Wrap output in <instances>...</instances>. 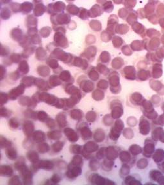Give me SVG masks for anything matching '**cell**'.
<instances>
[{"label": "cell", "instance_id": "cell-1", "mask_svg": "<svg viewBox=\"0 0 164 185\" xmlns=\"http://www.w3.org/2000/svg\"><path fill=\"white\" fill-rule=\"evenodd\" d=\"M65 8V5L63 2H56L54 3L50 4L48 5V13L51 14H53V13H59V12H64V10Z\"/></svg>", "mask_w": 164, "mask_h": 185}, {"label": "cell", "instance_id": "cell-2", "mask_svg": "<svg viewBox=\"0 0 164 185\" xmlns=\"http://www.w3.org/2000/svg\"><path fill=\"white\" fill-rule=\"evenodd\" d=\"M101 7L99 5H95L93 7L91 8V9L89 11V16L91 18H95L97 16H100L101 15V14L103 12V10L101 9L99 10H97Z\"/></svg>", "mask_w": 164, "mask_h": 185}, {"label": "cell", "instance_id": "cell-3", "mask_svg": "<svg viewBox=\"0 0 164 185\" xmlns=\"http://www.w3.org/2000/svg\"><path fill=\"white\" fill-rule=\"evenodd\" d=\"M46 10V8L42 3H38L35 5V9H34V14L35 16H41L45 12V11Z\"/></svg>", "mask_w": 164, "mask_h": 185}, {"label": "cell", "instance_id": "cell-4", "mask_svg": "<svg viewBox=\"0 0 164 185\" xmlns=\"http://www.w3.org/2000/svg\"><path fill=\"white\" fill-rule=\"evenodd\" d=\"M33 4L29 2L23 3L21 5V12L23 14H28L33 9Z\"/></svg>", "mask_w": 164, "mask_h": 185}, {"label": "cell", "instance_id": "cell-5", "mask_svg": "<svg viewBox=\"0 0 164 185\" xmlns=\"http://www.w3.org/2000/svg\"><path fill=\"white\" fill-rule=\"evenodd\" d=\"M81 8L82 10H80V13L79 14L80 18L84 19V20L88 19V16H89V12L87 10L85 9V8Z\"/></svg>", "mask_w": 164, "mask_h": 185}, {"label": "cell", "instance_id": "cell-6", "mask_svg": "<svg viewBox=\"0 0 164 185\" xmlns=\"http://www.w3.org/2000/svg\"><path fill=\"white\" fill-rule=\"evenodd\" d=\"M3 1V0H1V1ZM10 1H11V0H6V1H5V4L8 3H9Z\"/></svg>", "mask_w": 164, "mask_h": 185}, {"label": "cell", "instance_id": "cell-7", "mask_svg": "<svg viewBox=\"0 0 164 185\" xmlns=\"http://www.w3.org/2000/svg\"><path fill=\"white\" fill-rule=\"evenodd\" d=\"M66 1H74V0H66Z\"/></svg>", "mask_w": 164, "mask_h": 185}, {"label": "cell", "instance_id": "cell-8", "mask_svg": "<svg viewBox=\"0 0 164 185\" xmlns=\"http://www.w3.org/2000/svg\"><path fill=\"white\" fill-rule=\"evenodd\" d=\"M38 1H39V0H34V1H35V2H37Z\"/></svg>", "mask_w": 164, "mask_h": 185}]
</instances>
